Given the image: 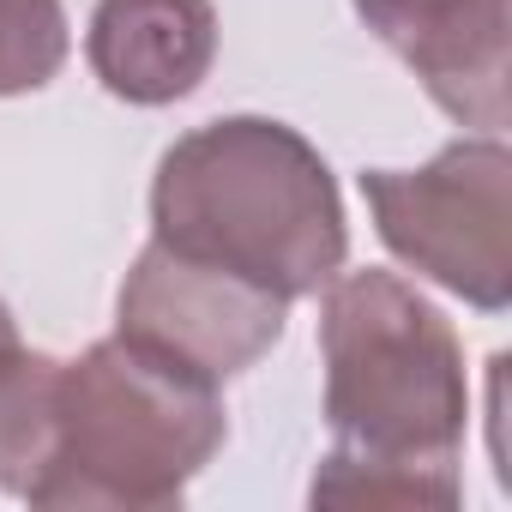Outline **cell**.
<instances>
[{
	"label": "cell",
	"instance_id": "obj_1",
	"mask_svg": "<svg viewBox=\"0 0 512 512\" xmlns=\"http://www.w3.org/2000/svg\"><path fill=\"white\" fill-rule=\"evenodd\" d=\"M326 422L314 506H458L470 380L452 320L392 272H344L320 302Z\"/></svg>",
	"mask_w": 512,
	"mask_h": 512
},
{
	"label": "cell",
	"instance_id": "obj_2",
	"mask_svg": "<svg viewBox=\"0 0 512 512\" xmlns=\"http://www.w3.org/2000/svg\"><path fill=\"white\" fill-rule=\"evenodd\" d=\"M151 241L302 302L344 272L350 229L326 157L296 127L229 115L163 151Z\"/></svg>",
	"mask_w": 512,
	"mask_h": 512
},
{
	"label": "cell",
	"instance_id": "obj_3",
	"mask_svg": "<svg viewBox=\"0 0 512 512\" xmlns=\"http://www.w3.org/2000/svg\"><path fill=\"white\" fill-rule=\"evenodd\" d=\"M229 434L217 380L133 344L103 338L61 362V428L31 506L61 512H157L217 458Z\"/></svg>",
	"mask_w": 512,
	"mask_h": 512
},
{
	"label": "cell",
	"instance_id": "obj_4",
	"mask_svg": "<svg viewBox=\"0 0 512 512\" xmlns=\"http://www.w3.org/2000/svg\"><path fill=\"white\" fill-rule=\"evenodd\" d=\"M362 199L380 241L440 290L482 314L512 302V151L506 139H458L422 169H368Z\"/></svg>",
	"mask_w": 512,
	"mask_h": 512
},
{
	"label": "cell",
	"instance_id": "obj_5",
	"mask_svg": "<svg viewBox=\"0 0 512 512\" xmlns=\"http://www.w3.org/2000/svg\"><path fill=\"white\" fill-rule=\"evenodd\" d=\"M284 314V296L151 241L121 284L115 332L223 386L272 356V344L284 338Z\"/></svg>",
	"mask_w": 512,
	"mask_h": 512
},
{
	"label": "cell",
	"instance_id": "obj_6",
	"mask_svg": "<svg viewBox=\"0 0 512 512\" xmlns=\"http://www.w3.org/2000/svg\"><path fill=\"white\" fill-rule=\"evenodd\" d=\"M356 13L452 121L506 133L512 0H356Z\"/></svg>",
	"mask_w": 512,
	"mask_h": 512
},
{
	"label": "cell",
	"instance_id": "obj_7",
	"mask_svg": "<svg viewBox=\"0 0 512 512\" xmlns=\"http://www.w3.org/2000/svg\"><path fill=\"white\" fill-rule=\"evenodd\" d=\"M85 61L121 103H181L217 61V7L211 0H97Z\"/></svg>",
	"mask_w": 512,
	"mask_h": 512
},
{
	"label": "cell",
	"instance_id": "obj_8",
	"mask_svg": "<svg viewBox=\"0 0 512 512\" xmlns=\"http://www.w3.org/2000/svg\"><path fill=\"white\" fill-rule=\"evenodd\" d=\"M61 428V362L43 350H0V494L31 500L49 476Z\"/></svg>",
	"mask_w": 512,
	"mask_h": 512
},
{
	"label": "cell",
	"instance_id": "obj_9",
	"mask_svg": "<svg viewBox=\"0 0 512 512\" xmlns=\"http://www.w3.org/2000/svg\"><path fill=\"white\" fill-rule=\"evenodd\" d=\"M67 67L61 0H0V97L43 91Z\"/></svg>",
	"mask_w": 512,
	"mask_h": 512
},
{
	"label": "cell",
	"instance_id": "obj_10",
	"mask_svg": "<svg viewBox=\"0 0 512 512\" xmlns=\"http://www.w3.org/2000/svg\"><path fill=\"white\" fill-rule=\"evenodd\" d=\"M19 344V326H13V308L0 302V350H13Z\"/></svg>",
	"mask_w": 512,
	"mask_h": 512
}]
</instances>
